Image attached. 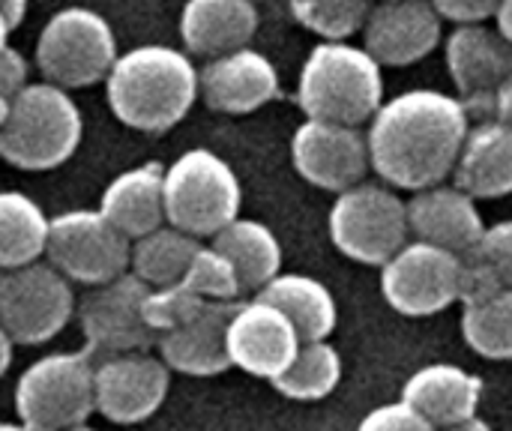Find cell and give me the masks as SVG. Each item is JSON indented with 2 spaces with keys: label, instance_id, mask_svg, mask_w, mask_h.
Listing matches in <instances>:
<instances>
[{
  "label": "cell",
  "instance_id": "f6af8a7d",
  "mask_svg": "<svg viewBox=\"0 0 512 431\" xmlns=\"http://www.w3.org/2000/svg\"><path fill=\"white\" fill-rule=\"evenodd\" d=\"M0 431H30L27 426H21V423H0Z\"/></svg>",
  "mask_w": 512,
  "mask_h": 431
},
{
  "label": "cell",
  "instance_id": "83f0119b",
  "mask_svg": "<svg viewBox=\"0 0 512 431\" xmlns=\"http://www.w3.org/2000/svg\"><path fill=\"white\" fill-rule=\"evenodd\" d=\"M198 249H201L198 237H192L174 225H159L156 231L132 240L129 273L138 276L150 288L174 285L183 279V273Z\"/></svg>",
  "mask_w": 512,
  "mask_h": 431
},
{
  "label": "cell",
  "instance_id": "4316f807",
  "mask_svg": "<svg viewBox=\"0 0 512 431\" xmlns=\"http://www.w3.org/2000/svg\"><path fill=\"white\" fill-rule=\"evenodd\" d=\"M51 219L18 189L0 192V270H15L45 258Z\"/></svg>",
  "mask_w": 512,
  "mask_h": 431
},
{
  "label": "cell",
  "instance_id": "484cf974",
  "mask_svg": "<svg viewBox=\"0 0 512 431\" xmlns=\"http://www.w3.org/2000/svg\"><path fill=\"white\" fill-rule=\"evenodd\" d=\"M237 270L243 291L258 294L273 276L282 273V246L279 237L258 219L237 216L228 222L219 234H213V243Z\"/></svg>",
  "mask_w": 512,
  "mask_h": 431
},
{
  "label": "cell",
  "instance_id": "4dcf8cb0",
  "mask_svg": "<svg viewBox=\"0 0 512 431\" xmlns=\"http://www.w3.org/2000/svg\"><path fill=\"white\" fill-rule=\"evenodd\" d=\"M297 24L321 39H351L363 30L372 0H288Z\"/></svg>",
  "mask_w": 512,
  "mask_h": 431
},
{
  "label": "cell",
  "instance_id": "7dc6e473",
  "mask_svg": "<svg viewBox=\"0 0 512 431\" xmlns=\"http://www.w3.org/2000/svg\"><path fill=\"white\" fill-rule=\"evenodd\" d=\"M63 431H96V429H90L87 423H81V426H72V429H63Z\"/></svg>",
  "mask_w": 512,
  "mask_h": 431
},
{
  "label": "cell",
  "instance_id": "836d02e7",
  "mask_svg": "<svg viewBox=\"0 0 512 431\" xmlns=\"http://www.w3.org/2000/svg\"><path fill=\"white\" fill-rule=\"evenodd\" d=\"M498 291H504V282L498 279L492 264L483 261L477 252L462 255V273H459V303H462V309L477 306V303L495 297Z\"/></svg>",
  "mask_w": 512,
  "mask_h": 431
},
{
  "label": "cell",
  "instance_id": "ac0fdd59",
  "mask_svg": "<svg viewBox=\"0 0 512 431\" xmlns=\"http://www.w3.org/2000/svg\"><path fill=\"white\" fill-rule=\"evenodd\" d=\"M279 96V72L273 60L255 48H237L210 57L198 69V99L222 114H252Z\"/></svg>",
  "mask_w": 512,
  "mask_h": 431
},
{
  "label": "cell",
  "instance_id": "d590c367",
  "mask_svg": "<svg viewBox=\"0 0 512 431\" xmlns=\"http://www.w3.org/2000/svg\"><path fill=\"white\" fill-rule=\"evenodd\" d=\"M474 252L483 261L492 264V270L498 273L504 288L512 291V219L486 228V234H483V240H480V246Z\"/></svg>",
  "mask_w": 512,
  "mask_h": 431
},
{
  "label": "cell",
  "instance_id": "5b68a950",
  "mask_svg": "<svg viewBox=\"0 0 512 431\" xmlns=\"http://www.w3.org/2000/svg\"><path fill=\"white\" fill-rule=\"evenodd\" d=\"M162 195L165 222L198 240L219 234L243 207L240 177L207 147L186 150L165 168Z\"/></svg>",
  "mask_w": 512,
  "mask_h": 431
},
{
  "label": "cell",
  "instance_id": "9c48e42d",
  "mask_svg": "<svg viewBox=\"0 0 512 431\" xmlns=\"http://www.w3.org/2000/svg\"><path fill=\"white\" fill-rule=\"evenodd\" d=\"M75 315L72 282L45 258L0 270V327L12 345H45Z\"/></svg>",
  "mask_w": 512,
  "mask_h": 431
},
{
  "label": "cell",
  "instance_id": "d4e9b609",
  "mask_svg": "<svg viewBox=\"0 0 512 431\" xmlns=\"http://www.w3.org/2000/svg\"><path fill=\"white\" fill-rule=\"evenodd\" d=\"M255 297L273 303L294 324L300 342H324L339 324V309L330 288L303 273H279Z\"/></svg>",
  "mask_w": 512,
  "mask_h": 431
},
{
  "label": "cell",
  "instance_id": "7bdbcfd3",
  "mask_svg": "<svg viewBox=\"0 0 512 431\" xmlns=\"http://www.w3.org/2000/svg\"><path fill=\"white\" fill-rule=\"evenodd\" d=\"M438 431H492V426H489L486 420H480V417H471V420H462V423H456V426H447V429Z\"/></svg>",
  "mask_w": 512,
  "mask_h": 431
},
{
  "label": "cell",
  "instance_id": "3957f363",
  "mask_svg": "<svg viewBox=\"0 0 512 431\" xmlns=\"http://www.w3.org/2000/svg\"><path fill=\"white\" fill-rule=\"evenodd\" d=\"M384 66L348 39H321L297 81V105L309 120L363 126L384 102Z\"/></svg>",
  "mask_w": 512,
  "mask_h": 431
},
{
  "label": "cell",
  "instance_id": "9a60e30c",
  "mask_svg": "<svg viewBox=\"0 0 512 431\" xmlns=\"http://www.w3.org/2000/svg\"><path fill=\"white\" fill-rule=\"evenodd\" d=\"M450 78L477 120H492V102L512 72V45L489 24H456L444 42Z\"/></svg>",
  "mask_w": 512,
  "mask_h": 431
},
{
  "label": "cell",
  "instance_id": "cb8c5ba5",
  "mask_svg": "<svg viewBox=\"0 0 512 431\" xmlns=\"http://www.w3.org/2000/svg\"><path fill=\"white\" fill-rule=\"evenodd\" d=\"M165 165L144 162L117 174L99 201V213L129 240H138L159 225H165V195H162Z\"/></svg>",
  "mask_w": 512,
  "mask_h": 431
},
{
  "label": "cell",
  "instance_id": "b9f144b4",
  "mask_svg": "<svg viewBox=\"0 0 512 431\" xmlns=\"http://www.w3.org/2000/svg\"><path fill=\"white\" fill-rule=\"evenodd\" d=\"M9 366H12V339H9L6 330L0 327V378L9 372Z\"/></svg>",
  "mask_w": 512,
  "mask_h": 431
},
{
  "label": "cell",
  "instance_id": "f35d334b",
  "mask_svg": "<svg viewBox=\"0 0 512 431\" xmlns=\"http://www.w3.org/2000/svg\"><path fill=\"white\" fill-rule=\"evenodd\" d=\"M492 117H495V120H507V123H512V72L504 78V84H501L498 93H495Z\"/></svg>",
  "mask_w": 512,
  "mask_h": 431
},
{
  "label": "cell",
  "instance_id": "e0dca14e",
  "mask_svg": "<svg viewBox=\"0 0 512 431\" xmlns=\"http://www.w3.org/2000/svg\"><path fill=\"white\" fill-rule=\"evenodd\" d=\"M444 39V18L429 0H378L363 24V48L381 66L426 60Z\"/></svg>",
  "mask_w": 512,
  "mask_h": 431
},
{
  "label": "cell",
  "instance_id": "4fadbf2b",
  "mask_svg": "<svg viewBox=\"0 0 512 431\" xmlns=\"http://www.w3.org/2000/svg\"><path fill=\"white\" fill-rule=\"evenodd\" d=\"M96 414L117 426H135L150 420L168 399L171 369L162 357L147 351H129L93 360Z\"/></svg>",
  "mask_w": 512,
  "mask_h": 431
},
{
  "label": "cell",
  "instance_id": "ee69618b",
  "mask_svg": "<svg viewBox=\"0 0 512 431\" xmlns=\"http://www.w3.org/2000/svg\"><path fill=\"white\" fill-rule=\"evenodd\" d=\"M9 102H12V99L0 96V126H3V120H6V114H9Z\"/></svg>",
  "mask_w": 512,
  "mask_h": 431
},
{
  "label": "cell",
  "instance_id": "d6986e66",
  "mask_svg": "<svg viewBox=\"0 0 512 431\" xmlns=\"http://www.w3.org/2000/svg\"><path fill=\"white\" fill-rule=\"evenodd\" d=\"M405 207H408V231L414 240L441 246L456 255H471L489 228L480 216L477 198H471L456 183L453 186L438 183L420 189L411 195V201H405Z\"/></svg>",
  "mask_w": 512,
  "mask_h": 431
},
{
  "label": "cell",
  "instance_id": "2e32d148",
  "mask_svg": "<svg viewBox=\"0 0 512 431\" xmlns=\"http://www.w3.org/2000/svg\"><path fill=\"white\" fill-rule=\"evenodd\" d=\"M300 351V336L294 324L267 300L252 297L237 303L228 321V357L231 369H240L252 378L273 381L279 378Z\"/></svg>",
  "mask_w": 512,
  "mask_h": 431
},
{
  "label": "cell",
  "instance_id": "f546056e",
  "mask_svg": "<svg viewBox=\"0 0 512 431\" xmlns=\"http://www.w3.org/2000/svg\"><path fill=\"white\" fill-rule=\"evenodd\" d=\"M465 345L495 363L512 360V291L504 288L495 297L462 309Z\"/></svg>",
  "mask_w": 512,
  "mask_h": 431
},
{
  "label": "cell",
  "instance_id": "f1b7e54d",
  "mask_svg": "<svg viewBox=\"0 0 512 431\" xmlns=\"http://www.w3.org/2000/svg\"><path fill=\"white\" fill-rule=\"evenodd\" d=\"M339 381H342V357L324 339V342H300V351L291 360V366L270 384L285 399L321 402L339 387Z\"/></svg>",
  "mask_w": 512,
  "mask_h": 431
},
{
  "label": "cell",
  "instance_id": "74e56055",
  "mask_svg": "<svg viewBox=\"0 0 512 431\" xmlns=\"http://www.w3.org/2000/svg\"><path fill=\"white\" fill-rule=\"evenodd\" d=\"M27 84V60L6 42L0 45V96L12 99Z\"/></svg>",
  "mask_w": 512,
  "mask_h": 431
},
{
  "label": "cell",
  "instance_id": "ab89813d",
  "mask_svg": "<svg viewBox=\"0 0 512 431\" xmlns=\"http://www.w3.org/2000/svg\"><path fill=\"white\" fill-rule=\"evenodd\" d=\"M27 15V0H0V21L15 30Z\"/></svg>",
  "mask_w": 512,
  "mask_h": 431
},
{
  "label": "cell",
  "instance_id": "60d3db41",
  "mask_svg": "<svg viewBox=\"0 0 512 431\" xmlns=\"http://www.w3.org/2000/svg\"><path fill=\"white\" fill-rule=\"evenodd\" d=\"M495 24H498L501 36L512 45V0H501V6L495 12Z\"/></svg>",
  "mask_w": 512,
  "mask_h": 431
},
{
  "label": "cell",
  "instance_id": "1f68e13d",
  "mask_svg": "<svg viewBox=\"0 0 512 431\" xmlns=\"http://www.w3.org/2000/svg\"><path fill=\"white\" fill-rule=\"evenodd\" d=\"M180 285H186L195 297H201L207 303H234L243 294L234 264L216 246H201L192 255Z\"/></svg>",
  "mask_w": 512,
  "mask_h": 431
},
{
  "label": "cell",
  "instance_id": "d6a6232c",
  "mask_svg": "<svg viewBox=\"0 0 512 431\" xmlns=\"http://www.w3.org/2000/svg\"><path fill=\"white\" fill-rule=\"evenodd\" d=\"M207 306V300L195 297L186 285L174 282L165 288H150L147 300H144V318L147 324L162 336L180 324H186L189 318H195L201 309Z\"/></svg>",
  "mask_w": 512,
  "mask_h": 431
},
{
  "label": "cell",
  "instance_id": "ffe728a7",
  "mask_svg": "<svg viewBox=\"0 0 512 431\" xmlns=\"http://www.w3.org/2000/svg\"><path fill=\"white\" fill-rule=\"evenodd\" d=\"M240 300L234 303H207L186 324L162 333L156 339L159 357L171 372L192 378H213L231 369L228 357V321Z\"/></svg>",
  "mask_w": 512,
  "mask_h": 431
},
{
  "label": "cell",
  "instance_id": "8fae6325",
  "mask_svg": "<svg viewBox=\"0 0 512 431\" xmlns=\"http://www.w3.org/2000/svg\"><path fill=\"white\" fill-rule=\"evenodd\" d=\"M462 255L408 240L381 267V294L405 318H432L459 303Z\"/></svg>",
  "mask_w": 512,
  "mask_h": 431
},
{
  "label": "cell",
  "instance_id": "ba28073f",
  "mask_svg": "<svg viewBox=\"0 0 512 431\" xmlns=\"http://www.w3.org/2000/svg\"><path fill=\"white\" fill-rule=\"evenodd\" d=\"M117 36L111 24L87 6H66L48 18L36 39V66L45 81L78 90L105 81L117 60Z\"/></svg>",
  "mask_w": 512,
  "mask_h": 431
},
{
  "label": "cell",
  "instance_id": "603a6c76",
  "mask_svg": "<svg viewBox=\"0 0 512 431\" xmlns=\"http://www.w3.org/2000/svg\"><path fill=\"white\" fill-rule=\"evenodd\" d=\"M255 33V0H186L180 12V39L186 45V54L219 57L246 48Z\"/></svg>",
  "mask_w": 512,
  "mask_h": 431
},
{
  "label": "cell",
  "instance_id": "7402d4cb",
  "mask_svg": "<svg viewBox=\"0 0 512 431\" xmlns=\"http://www.w3.org/2000/svg\"><path fill=\"white\" fill-rule=\"evenodd\" d=\"M402 399L435 429H447L477 417L483 402V378L453 363H432L405 381Z\"/></svg>",
  "mask_w": 512,
  "mask_h": 431
},
{
  "label": "cell",
  "instance_id": "8d00e7d4",
  "mask_svg": "<svg viewBox=\"0 0 512 431\" xmlns=\"http://www.w3.org/2000/svg\"><path fill=\"white\" fill-rule=\"evenodd\" d=\"M444 21L453 24H486L495 18L501 0H429Z\"/></svg>",
  "mask_w": 512,
  "mask_h": 431
},
{
  "label": "cell",
  "instance_id": "7a4b0ae2",
  "mask_svg": "<svg viewBox=\"0 0 512 431\" xmlns=\"http://www.w3.org/2000/svg\"><path fill=\"white\" fill-rule=\"evenodd\" d=\"M105 96L123 126L159 135L186 120L198 102V69L180 48L138 45L117 54Z\"/></svg>",
  "mask_w": 512,
  "mask_h": 431
},
{
  "label": "cell",
  "instance_id": "bcb514c9",
  "mask_svg": "<svg viewBox=\"0 0 512 431\" xmlns=\"http://www.w3.org/2000/svg\"><path fill=\"white\" fill-rule=\"evenodd\" d=\"M9 33H12V30H9V27H6V24L0 21V45H6V39H9Z\"/></svg>",
  "mask_w": 512,
  "mask_h": 431
},
{
  "label": "cell",
  "instance_id": "7c38bea8",
  "mask_svg": "<svg viewBox=\"0 0 512 431\" xmlns=\"http://www.w3.org/2000/svg\"><path fill=\"white\" fill-rule=\"evenodd\" d=\"M147 291L150 285H144L132 273H123L105 285H96L84 297V303L78 306V321L87 342L84 351L93 360L147 351L156 345L159 333L144 318Z\"/></svg>",
  "mask_w": 512,
  "mask_h": 431
},
{
  "label": "cell",
  "instance_id": "277c9868",
  "mask_svg": "<svg viewBox=\"0 0 512 431\" xmlns=\"http://www.w3.org/2000/svg\"><path fill=\"white\" fill-rule=\"evenodd\" d=\"M84 117L69 90L39 81L24 84L0 126V159L18 171H54L69 162L81 144Z\"/></svg>",
  "mask_w": 512,
  "mask_h": 431
},
{
  "label": "cell",
  "instance_id": "30bf717a",
  "mask_svg": "<svg viewBox=\"0 0 512 431\" xmlns=\"http://www.w3.org/2000/svg\"><path fill=\"white\" fill-rule=\"evenodd\" d=\"M132 240L99 210H66L51 219L45 261L78 285H105L129 273Z\"/></svg>",
  "mask_w": 512,
  "mask_h": 431
},
{
  "label": "cell",
  "instance_id": "5bb4252c",
  "mask_svg": "<svg viewBox=\"0 0 512 431\" xmlns=\"http://www.w3.org/2000/svg\"><path fill=\"white\" fill-rule=\"evenodd\" d=\"M291 162L294 171L324 189V192H345L369 174V144L360 126L327 123V120H303L291 138Z\"/></svg>",
  "mask_w": 512,
  "mask_h": 431
},
{
  "label": "cell",
  "instance_id": "8992f818",
  "mask_svg": "<svg viewBox=\"0 0 512 431\" xmlns=\"http://www.w3.org/2000/svg\"><path fill=\"white\" fill-rule=\"evenodd\" d=\"M15 414L30 431H63L96 414L93 357L60 351L30 363L15 384Z\"/></svg>",
  "mask_w": 512,
  "mask_h": 431
},
{
  "label": "cell",
  "instance_id": "e575fe53",
  "mask_svg": "<svg viewBox=\"0 0 512 431\" xmlns=\"http://www.w3.org/2000/svg\"><path fill=\"white\" fill-rule=\"evenodd\" d=\"M357 431H438L417 408H411L405 399L399 402H387V405H378L372 408L363 420Z\"/></svg>",
  "mask_w": 512,
  "mask_h": 431
},
{
  "label": "cell",
  "instance_id": "6da1fadb",
  "mask_svg": "<svg viewBox=\"0 0 512 431\" xmlns=\"http://www.w3.org/2000/svg\"><path fill=\"white\" fill-rule=\"evenodd\" d=\"M468 129L471 114L459 96L420 87L384 99L366 132L372 171L402 192L438 186L453 177Z\"/></svg>",
  "mask_w": 512,
  "mask_h": 431
},
{
  "label": "cell",
  "instance_id": "52a82bcc",
  "mask_svg": "<svg viewBox=\"0 0 512 431\" xmlns=\"http://www.w3.org/2000/svg\"><path fill=\"white\" fill-rule=\"evenodd\" d=\"M327 228L333 246L363 267H384L411 237L402 195L381 183H357L339 192Z\"/></svg>",
  "mask_w": 512,
  "mask_h": 431
},
{
  "label": "cell",
  "instance_id": "44dd1931",
  "mask_svg": "<svg viewBox=\"0 0 512 431\" xmlns=\"http://www.w3.org/2000/svg\"><path fill=\"white\" fill-rule=\"evenodd\" d=\"M453 183L477 201L512 195V123L492 117L468 129Z\"/></svg>",
  "mask_w": 512,
  "mask_h": 431
}]
</instances>
